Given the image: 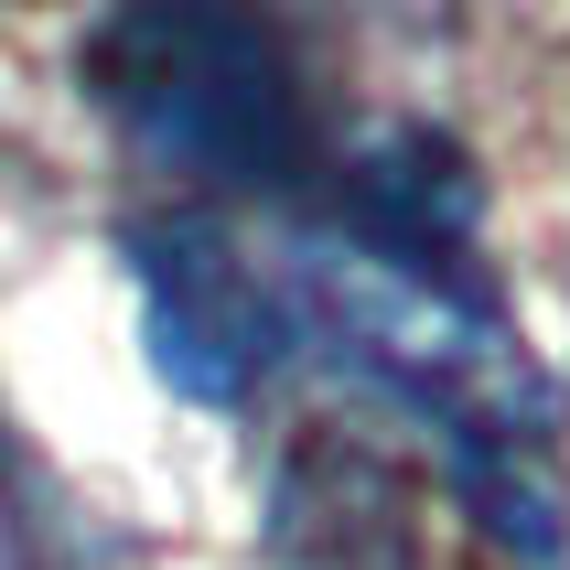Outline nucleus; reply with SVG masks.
Listing matches in <instances>:
<instances>
[{
  "instance_id": "nucleus-1",
  "label": "nucleus",
  "mask_w": 570,
  "mask_h": 570,
  "mask_svg": "<svg viewBox=\"0 0 570 570\" xmlns=\"http://www.w3.org/2000/svg\"><path fill=\"white\" fill-rule=\"evenodd\" d=\"M97 76L161 151L205 161L226 184H291L313 161V119L281 43L226 11H129L97 32Z\"/></svg>"
},
{
  "instance_id": "nucleus-2",
  "label": "nucleus",
  "mask_w": 570,
  "mask_h": 570,
  "mask_svg": "<svg viewBox=\"0 0 570 570\" xmlns=\"http://www.w3.org/2000/svg\"><path fill=\"white\" fill-rule=\"evenodd\" d=\"M281 560L291 570H410L420 517L377 452H302L281 484Z\"/></svg>"
},
{
  "instance_id": "nucleus-3",
  "label": "nucleus",
  "mask_w": 570,
  "mask_h": 570,
  "mask_svg": "<svg viewBox=\"0 0 570 570\" xmlns=\"http://www.w3.org/2000/svg\"><path fill=\"white\" fill-rule=\"evenodd\" d=\"M355 216L377 226L387 248L442 258L452 237L474 226V184H463V161H452L442 140H399V151H377L355 173Z\"/></svg>"
}]
</instances>
